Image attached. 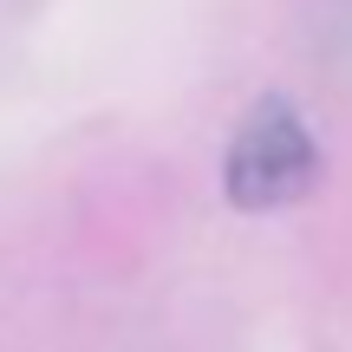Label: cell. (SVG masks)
Segmentation results:
<instances>
[{
  "label": "cell",
  "mask_w": 352,
  "mask_h": 352,
  "mask_svg": "<svg viewBox=\"0 0 352 352\" xmlns=\"http://www.w3.org/2000/svg\"><path fill=\"white\" fill-rule=\"evenodd\" d=\"M314 176H320V151L307 124L280 98H261L228 144V196L241 209H280V202L307 196Z\"/></svg>",
  "instance_id": "obj_1"
}]
</instances>
